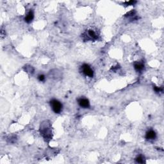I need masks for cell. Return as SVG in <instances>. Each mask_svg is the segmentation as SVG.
I'll use <instances>...</instances> for the list:
<instances>
[{
	"label": "cell",
	"instance_id": "cell-5",
	"mask_svg": "<svg viewBox=\"0 0 164 164\" xmlns=\"http://www.w3.org/2000/svg\"><path fill=\"white\" fill-rule=\"evenodd\" d=\"M156 134L155 131L149 130L148 131L145 135V139L148 140H152L156 139Z\"/></svg>",
	"mask_w": 164,
	"mask_h": 164
},
{
	"label": "cell",
	"instance_id": "cell-7",
	"mask_svg": "<svg viewBox=\"0 0 164 164\" xmlns=\"http://www.w3.org/2000/svg\"><path fill=\"white\" fill-rule=\"evenodd\" d=\"M87 35H88V37H89V39H93V40H96V39H97V37H98L97 34H95V31H93V30H89V31H88Z\"/></svg>",
	"mask_w": 164,
	"mask_h": 164
},
{
	"label": "cell",
	"instance_id": "cell-3",
	"mask_svg": "<svg viewBox=\"0 0 164 164\" xmlns=\"http://www.w3.org/2000/svg\"><path fill=\"white\" fill-rule=\"evenodd\" d=\"M81 69L82 72L85 76L90 77V78H92L93 76H94V71L89 65H83V66H81Z\"/></svg>",
	"mask_w": 164,
	"mask_h": 164
},
{
	"label": "cell",
	"instance_id": "cell-8",
	"mask_svg": "<svg viewBox=\"0 0 164 164\" xmlns=\"http://www.w3.org/2000/svg\"><path fill=\"white\" fill-rule=\"evenodd\" d=\"M134 68L137 71H142L144 68V64L142 62L136 63L134 65Z\"/></svg>",
	"mask_w": 164,
	"mask_h": 164
},
{
	"label": "cell",
	"instance_id": "cell-11",
	"mask_svg": "<svg viewBox=\"0 0 164 164\" xmlns=\"http://www.w3.org/2000/svg\"><path fill=\"white\" fill-rule=\"evenodd\" d=\"M136 2H135V1H129V2H126L124 3H125L126 5H133Z\"/></svg>",
	"mask_w": 164,
	"mask_h": 164
},
{
	"label": "cell",
	"instance_id": "cell-10",
	"mask_svg": "<svg viewBox=\"0 0 164 164\" xmlns=\"http://www.w3.org/2000/svg\"><path fill=\"white\" fill-rule=\"evenodd\" d=\"M38 79H39V80L40 81H44L45 80L44 75L40 74V75H39V76H38Z\"/></svg>",
	"mask_w": 164,
	"mask_h": 164
},
{
	"label": "cell",
	"instance_id": "cell-12",
	"mask_svg": "<svg viewBox=\"0 0 164 164\" xmlns=\"http://www.w3.org/2000/svg\"><path fill=\"white\" fill-rule=\"evenodd\" d=\"M154 90H155V91L156 92H160L163 91L162 88L158 87H155V88H154Z\"/></svg>",
	"mask_w": 164,
	"mask_h": 164
},
{
	"label": "cell",
	"instance_id": "cell-2",
	"mask_svg": "<svg viewBox=\"0 0 164 164\" xmlns=\"http://www.w3.org/2000/svg\"><path fill=\"white\" fill-rule=\"evenodd\" d=\"M50 105L53 111L55 113H60L62 110V104L57 100H53L50 101Z\"/></svg>",
	"mask_w": 164,
	"mask_h": 164
},
{
	"label": "cell",
	"instance_id": "cell-4",
	"mask_svg": "<svg viewBox=\"0 0 164 164\" xmlns=\"http://www.w3.org/2000/svg\"><path fill=\"white\" fill-rule=\"evenodd\" d=\"M78 104L83 108H89L90 107V103L87 98L81 97L78 100Z\"/></svg>",
	"mask_w": 164,
	"mask_h": 164
},
{
	"label": "cell",
	"instance_id": "cell-6",
	"mask_svg": "<svg viewBox=\"0 0 164 164\" xmlns=\"http://www.w3.org/2000/svg\"><path fill=\"white\" fill-rule=\"evenodd\" d=\"M34 18V13L32 10H30L28 13H27V15H26L25 18H24V21L26 23H30Z\"/></svg>",
	"mask_w": 164,
	"mask_h": 164
},
{
	"label": "cell",
	"instance_id": "cell-9",
	"mask_svg": "<svg viewBox=\"0 0 164 164\" xmlns=\"http://www.w3.org/2000/svg\"><path fill=\"white\" fill-rule=\"evenodd\" d=\"M136 161L139 163H143L145 162V160H144V157L142 156H139L138 157L136 158Z\"/></svg>",
	"mask_w": 164,
	"mask_h": 164
},
{
	"label": "cell",
	"instance_id": "cell-1",
	"mask_svg": "<svg viewBox=\"0 0 164 164\" xmlns=\"http://www.w3.org/2000/svg\"><path fill=\"white\" fill-rule=\"evenodd\" d=\"M40 135H42L43 138L46 141L51 140L52 138V135H51L52 132H51V128L50 122L46 121H44L40 125Z\"/></svg>",
	"mask_w": 164,
	"mask_h": 164
}]
</instances>
